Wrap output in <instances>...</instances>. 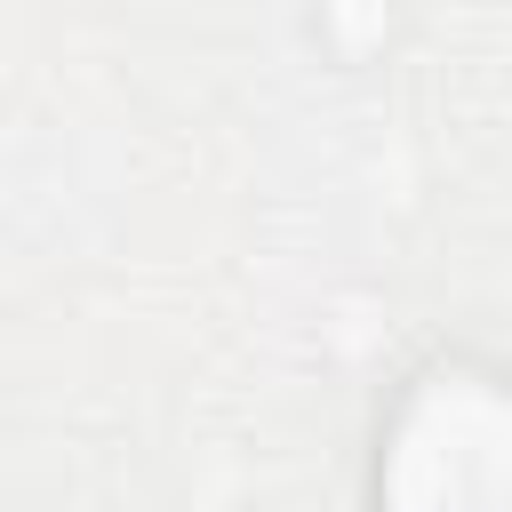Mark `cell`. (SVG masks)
I'll return each mask as SVG.
<instances>
[{"label": "cell", "mask_w": 512, "mask_h": 512, "mask_svg": "<svg viewBox=\"0 0 512 512\" xmlns=\"http://www.w3.org/2000/svg\"><path fill=\"white\" fill-rule=\"evenodd\" d=\"M384 512H512V392L472 368H432L376 464Z\"/></svg>", "instance_id": "1"}]
</instances>
